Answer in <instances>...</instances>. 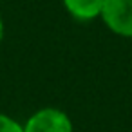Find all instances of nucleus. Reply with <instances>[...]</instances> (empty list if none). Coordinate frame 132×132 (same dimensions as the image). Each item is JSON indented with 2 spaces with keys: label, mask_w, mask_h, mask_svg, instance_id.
Returning a JSON list of instances; mask_svg holds the SVG:
<instances>
[{
  "label": "nucleus",
  "mask_w": 132,
  "mask_h": 132,
  "mask_svg": "<svg viewBox=\"0 0 132 132\" xmlns=\"http://www.w3.org/2000/svg\"><path fill=\"white\" fill-rule=\"evenodd\" d=\"M100 18L112 35L132 38V0H103Z\"/></svg>",
  "instance_id": "1"
},
{
  "label": "nucleus",
  "mask_w": 132,
  "mask_h": 132,
  "mask_svg": "<svg viewBox=\"0 0 132 132\" xmlns=\"http://www.w3.org/2000/svg\"><path fill=\"white\" fill-rule=\"evenodd\" d=\"M24 132H74L69 114L56 107H42L24 123Z\"/></svg>",
  "instance_id": "2"
},
{
  "label": "nucleus",
  "mask_w": 132,
  "mask_h": 132,
  "mask_svg": "<svg viewBox=\"0 0 132 132\" xmlns=\"http://www.w3.org/2000/svg\"><path fill=\"white\" fill-rule=\"evenodd\" d=\"M62 4L76 22H92L101 15L103 0H62Z\"/></svg>",
  "instance_id": "3"
},
{
  "label": "nucleus",
  "mask_w": 132,
  "mask_h": 132,
  "mask_svg": "<svg viewBox=\"0 0 132 132\" xmlns=\"http://www.w3.org/2000/svg\"><path fill=\"white\" fill-rule=\"evenodd\" d=\"M0 132H24V123L0 112Z\"/></svg>",
  "instance_id": "4"
},
{
  "label": "nucleus",
  "mask_w": 132,
  "mask_h": 132,
  "mask_svg": "<svg viewBox=\"0 0 132 132\" xmlns=\"http://www.w3.org/2000/svg\"><path fill=\"white\" fill-rule=\"evenodd\" d=\"M4 40V20H2V15H0V44Z\"/></svg>",
  "instance_id": "5"
}]
</instances>
